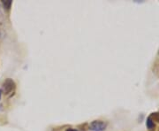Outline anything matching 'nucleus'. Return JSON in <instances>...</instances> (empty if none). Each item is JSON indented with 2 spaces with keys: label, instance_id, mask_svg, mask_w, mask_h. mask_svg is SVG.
Instances as JSON below:
<instances>
[{
  "label": "nucleus",
  "instance_id": "1",
  "mask_svg": "<svg viewBox=\"0 0 159 131\" xmlns=\"http://www.w3.org/2000/svg\"><path fill=\"white\" fill-rule=\"evenodd\" d=\"M107 127V123L102 120H94L89 125V129L92 131H103Z\"/></svg>",
  "mask_w": 159,
  "mask_h": 131
},
{
  "label": "nucleus",
  "instance_id": "2",
  "mask_svg": "<svg viewBox=\"0 0 159 131\" xmlns=\"http://www.w3.org/2000/svg\"><path fill=\"white\" fill-rule=\"evenodd\" d=\"M14 89H15V82L12 79L8 78V79H6L4 81V83H3V90H4L5 94L8 95L10 93H12L14 91Z\"/></svg>",
  "mask_w": 159,
  "mask_h": 131
},
{
  "label": "nucleus",
  "instance_id": "3",
  "mask_svg": "<svg viewBox=\"0 0 159 131\" xmlns=\"http://www.w3.org/2000/svg\"><path fill=\"white\" fill-rule=\"evenodd\" d=\"M146 125H147V127H148V129H150V130L154 129V128H155V122H154V120H152V118H151L150 116H149V117L147 119Z\"/></svg>",
  "mask_w": 159,
  "mask_h": 131
},
{
  "label": "nucleus",
  "instance_id": "4",
  "mask_svg": "<svg viewBox=\"0 0 159 131\" xmlns=\"http://www.w3.org/2000/svg\"><path fill=\"white\" fill-rule=\"evenodd\" d=\"M2 4H3L5 9L9 10V9L11 8V6H12L13 2L11 1V0H3V1H2Z\"/></svg>",
  "mask_w": 159,
  "mask_h": 131
},
{
  "label": "nucleus",
  "instance_id": "5",
  "mask_svg": "<svg viewBox=\"0 0 159 131\" xmlns=\"http://www.w3.org/2000/svg\"><path fill=\"white\" fill-rule=\"evenodd\" d=\"M66 131H78V130H76V129H72V128H70V129H67Z\"/></svg>",
  "mask_w": 159,
  "mask_h": 131
},
{
  "label": "nucleus",
  "instance_id": "6",
  "mask_svg": "<svg viewBox=\"0 0 159 131\" xmlns=\"http://www.w3.org/2000/svg\"><path fill=\"white\" fill-rule=\"evenodd\" d=\"M1 93H2V91L0 90V98H1Z\"/></svg>",
  "mask_w": 159,
  "mask_h": 131
}]
</instances>
